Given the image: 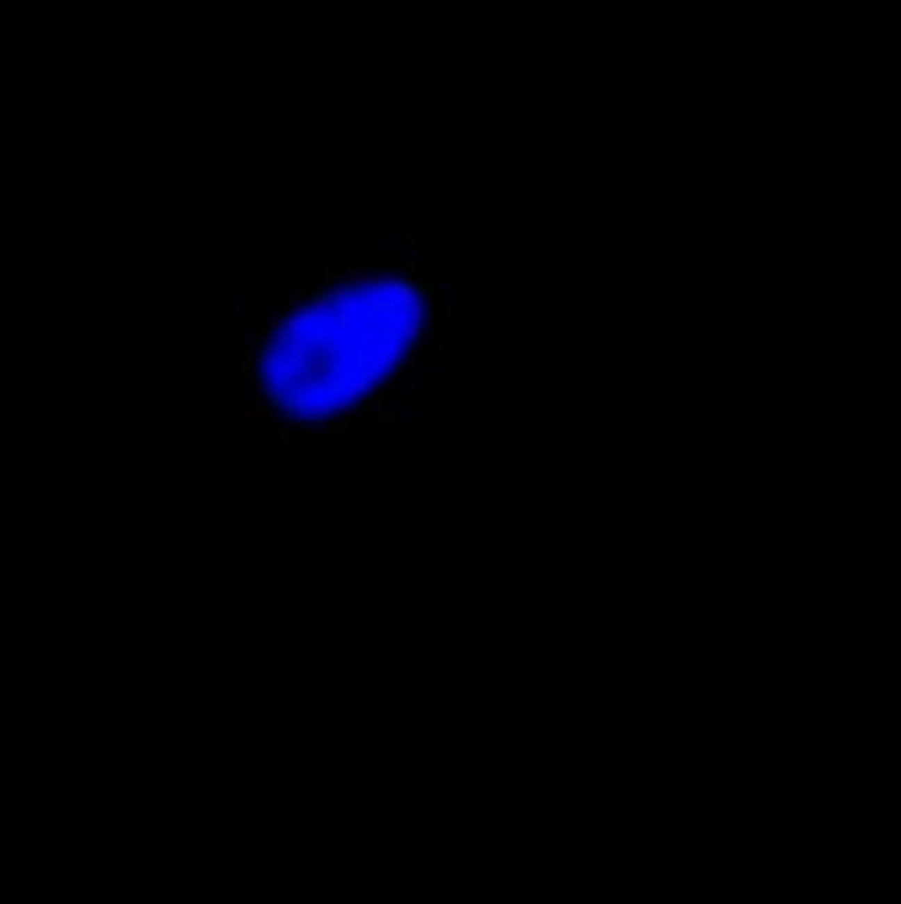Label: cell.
Returning a JSON list of instances; mask_svg holds the SVG:
<instances>
[{"label": "cell", "instance_id": "obj_1", "mask_svg": "<svg viewBox=\"0 0 901 904\" xmlns=\"http://www.w3.org/2000/svg\"><path fill=\"white\" fill-rule=\"evenodd\" d=\"M440 286L409 257L334 264L240 338L243 394L286 443H320L412 387L444 331Z\"/></svg>", "mask_w": 901, "mask_h": 904}]
</instances>
